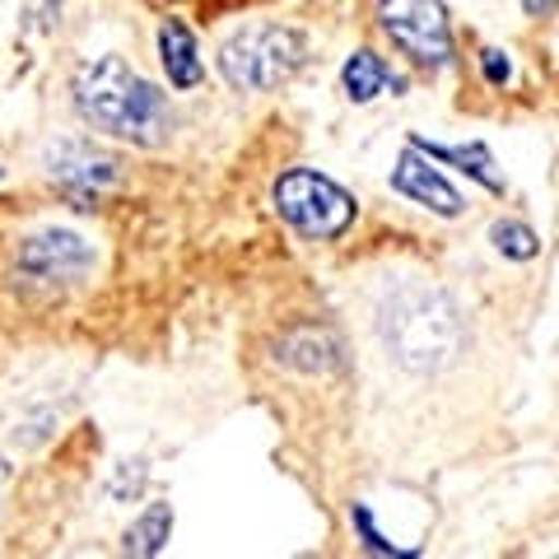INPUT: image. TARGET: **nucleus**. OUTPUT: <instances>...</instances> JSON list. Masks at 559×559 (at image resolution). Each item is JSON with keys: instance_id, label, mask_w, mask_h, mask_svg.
<instances>
[{"instance_id": "obj_1", "label": "nucleus", "mask_w": 559, "mask_h": 559, "mask_svg": "<svg viewBox=\"0 0 559 559\" xmlns=\"http://www.w3.org/2000/svg\"><path fill=\"white\" fill-rule=\"evenodd\" d=\"M75 108L94 131L131 140V145H164L173 131V112L150 80H140L121 57H98L80 66L75 75Z\"/></svg>"}, {"instance_id": "obj_2", "label": "nucleus", "mask_w": 559, "mask_h": 559, "mask_svg": "<svg viewBox=\"0 0 559 559\" xmlns=\"http://www.w3.org/2000/svg\"><path fill=\"white\" fill-rule=\"evenodd\" d=\"M378 336L406 373H439L466 345L457 304L433 285H406L378 308Z\"/></svg>"}, {"instance_id": "obj_3", "label": "nucleus", "mask_w": 559, "mask_h": 559, "mask_svg": "<svg viewBox=\"0 0 559 559\" xmlns=\"http://www.w3.org/2000/svg\"><path fill=\"white\" fill-rule=\"evenodd\" d=\"M308 61V38L285 24H257L219 47V75L238 94H266Z\"/></svg>"}, {"instance_id": "obj_4", "label": "nucleus", "mask_w": 559, "mask_h": 559, "mask_svg": "<svg viewBox=\"0 0 559 559\" xmlns=\"http://www.w3.org/2000/svg\"><path fill=\"white\" fill-rule=\"evenodd\" d=\"M275 210L280 219H289L304 238H341L355 224V197L341 191L331 178L312 168H289L275 182Z\"/></svg>"}, {"instance_id": "obj_5", "label": "nucleus", "mask_w": 559, "mask_h": 559, "mask_svg": "<svg viewBox=\"0 0 559 559\" xmlns=\"http://www.w3.org/2000/svg\"><path fill=\"white\" fill-rule=\"evenodd\" d=\"M378 28L415 66H452V28L443 0H378Z\"/></svg>"}, {"instance_id": "obj_6", "label": "nucleus", "mask_w": 559, "mask_h": 559, "mask_svg": "<svg viewBox=\"0 0 559 559\" xmlns=\"http://www.w3.org/2000/svg\"><path fill=\"white\" fill-rule=\"evenodd\" d=\"M43 164H47V173L57 178V187L66 191V197L80 201L84 210L117 182V159L94 150L90 140H57V145H47Z\"/></svg>"}, {"instance_id": "obj_7", "label": "nucleus", "mask_w": 559, "mask_h": 559, "mask_svg": "<svg viewBox=\"0 0 559 559\" xmlns=\"http://www.w3.org/2000/svg\"><path fill=\"white\" fill-rule=\"evenodd\" d=\"M90 266H94V248L70 229L33 234L20 248V271L33 280H47V285H57V280H80V275H90Z\"/></svg>"}, {"instance_id": "obj_8", "label": "nucleus", "mask_w": 559, "mask_h": 559, "mask_svg": "<svg viewBox=\"0 0 559 559\" xmlns=\"http://www.w3.org/2000/svg\"><path fill=\"white\" fill-rule=\"evenodd\" d=\"M392 187L401 191V197H411L415 205H425V210H433V215H443V219L462 215V197L452 191V182L429 159H419V150H406L396 159Z\"/></svg>"}, {"instance_id": "obj_9", "label": "nucleus", "mask_w": 559, "mask_h": 559, "mask_svg": "<svg viewBox=\"0 0 559 559\" xmlns=\"http://www.w3.org/2000/svg\"><path fill=\"white\" fill-rule=\"evenodd\" d=\"M280 364L304 369V373L341 369V341L331 336L326 326H299V331H289V336H280Z\"/></svg>"}, {"instance_id": "obj_10", "label": "nucleus", "mask_w": 559, "mask_h": 559, "mask_svg": "<svg viewBox=\"0 0 559 559\" xmlns=\"http://www.w3.org/2000/svg\"><path fill=\"white\" fill-rule=\"evenodd\" d=\"M159 61L168 70V84L173 90H197L205 80V66H201V47L191 38V28L182 20H168L159 28Z\"/></svg>"}, {"instance_id": "obj_11", "label": "nucleus", "mask_w": 559, "mask_h": 559, "mask_svg": "<svg viewBox=\"0 0 559 559\" xmlns=\"http://www.w3.org/2000/svg\"><path fill=\"white\" fill-rule=\"evenodd\" d=\"M341 84H345V98L349 103H373L388 84H401L392 70H388V61L378 57V51H355V57L345 61V70H341Z\"/></svg>"}, {"instance_id": "obj_12", "label": "nucleus", "mask_w": 559, "mask_h": 559, "mask_svg": "<svg viewBox=\"0 0 559 559\" xmlns=\"http://www.w3.org/2000/svg\"><path fill=\"white\" fill-rule=\"evenodd\" d=\"M168 536H173V509L168 503H150V509L131 522L127 550L131 555H159L168 546Z\"/></svg>"}, {"instance_id": "obj_13", "label": "nucleus", "mask_w": 559, "mask_h": 559, "mask_svg": "<svg viewBox=\"0 0 559 559\" xmlns=\"http://www.w3.org/2000/svg\"><path fill=\"white\" fill-rule=\"evenodd\" d=\"M415 150H425L429 159H452V164H462V173H471V178H476L480 187H489V191H503L499 173H495V159H489V150H485V145L448 150V145H425V140H415Z\"/></svg>"}, {"instance_id": "obj_14", "label": "nucleus", "mask_w": 559, "mask_h": 559, "mask_svg": "<svg viewBox=\"0 0 559 559\" xmlns=\"http://www.w3.org/2000/svg\"><path fill=\"white\" fill-rule=\"evenodd\" d=\"M489 238H495V248L503 257H513V261H532L540 252V238L522 219H499L495 229H489Z\"/></svg>"}, {"instance_id": "obj_15", "label": "nucleus", "mask_w": 559, "mask_h": 559, "mask_svg": "<svg viewBox=\"0 0 559 559\" xmlns=\"http://www.w3.org/2000/svg\"><path fill=\"white\" fill-rule=\"evenodd\" d=\"M480 66H485V80H489V84H509V80H513L509 57H503V51H495V47L480 51Z\"/></svg>"}, {"instance_id": "obj_16", "label": "nucleus", "mask_w": 559, "mask_h": 559, "mask_svg": "<svg viewBox=\"0 0 559 559\" xmlns=\"http://www.w3.org/2000/svg\"><path fill=\"white\" fill-rule=\"evenodd\" d=\"M127 485H131V495H135L140 485H145V462H135V471H121V476H117V485H112V495L121 499V495H127Z\"/></svg>"}, {"instance_id": "obj_17", "label": "nucleus", "mask_w": 559, "mask_h": 559, "mask_svg": "<svg viewBox=\"0 0 559 559\" xmlns=\"http://www.w3.org/2000/svg\"><path fill=\"white\" fill-rule=\"evenodd\" d=\"M522 10H527L532 20H550V14L559 10V0H522Z\"/></svg>"}]
</instances>
